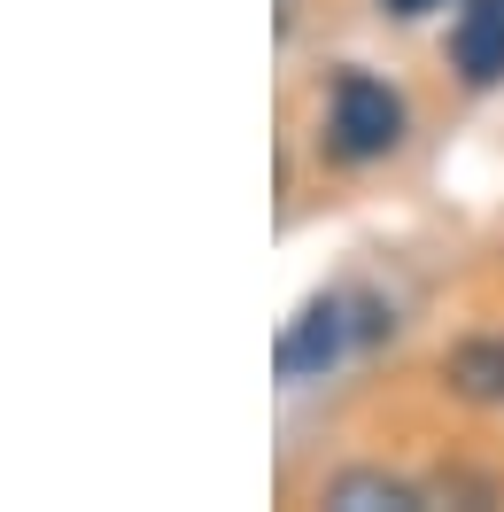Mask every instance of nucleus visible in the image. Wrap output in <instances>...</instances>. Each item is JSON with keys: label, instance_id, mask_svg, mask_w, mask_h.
Here are the masks:
<instances>
[{"label": "nucleus", "instance_id": "obj_6", "mask_svg": "<svg viewBox=\"0 0 504 512\" xmlns=\"http://www.w3.org/2000/svg\"><path fill=\"white\" fill-rule=\"evenodd\" d=\"M388 8H396V16H427L435 0H388Z\"/></svg>", "mask_w": 504, "mask_h": 512}, {"label": "nucleus", "instance_id": "obj_2", "mask_svg": "<svg viewBox=\"0 0 504 512\" xmlns=\"http://www.w3.org/2000/svg\"><path fill=\"white\" fill-rule=\"evenodd\" d=\"M326 132H334V156L373 163L404 140V101L388 94L380 78H365V70H342V78H334V117H326Z\"/></svg>", "mask_w": 504, "mask_h": 512}, {"label": "nucleus", "instance_id": "obj_5", "mask_svg": "<svg viewBox=\"0 0 504 512\" xmlns=\"http://www.w3.org/2000/svg\"><path fill=\"white\" fill-rule=\"evenodd\" d=\"M450 381H458V396L504 404V334H489V342H458V350H450Z\"/></svg>", "mask_w": 504, "mask_h": 512}, {"label": "nucleus", "instance_id": "obj_1", "mask_svg": "<svg viewBox=\"0 0 504 512\" xmlns=\"http://www.w3.org/2000/svg\"><path fill=\"white\" fill-rule=\"evenodd\" d=\"M380 311L365 303V295H318L303 319L280 334V381H311V373H326V365H342L349 350H365L380 334Z\"/></svg>", "mask_w": 504, "mask_h": 512}, {"label": "nucleus", "instance_id": "obj_4", "mask_svg": "<svg viewBox=\"0 0 504 512\" xmlns=\"http://www.w3.org/2000/svg\"><path fill=\"white\" fill-rule=\"evenodd\" d=\"M326 505L342 512H419V489L396 474H334L326 481Z\"/></svg>", "mask_w": 504, "mask_h": 512}, {"label": "nucleus", "instance_id": "obj_3", "mask_svg": "<svg viewBox=\"0 0 504 512\" xmlns=\"http://www.w3.org/2000/svg\"><path fill=\"white\" fill-rule=\"evenodd\" d=\"M450 55H458V70L473 86H497L504 78V0H473L466 24L450 32Z\"/></svg>", "mask_w": 504, "mask_h": 512}]
</instances>
